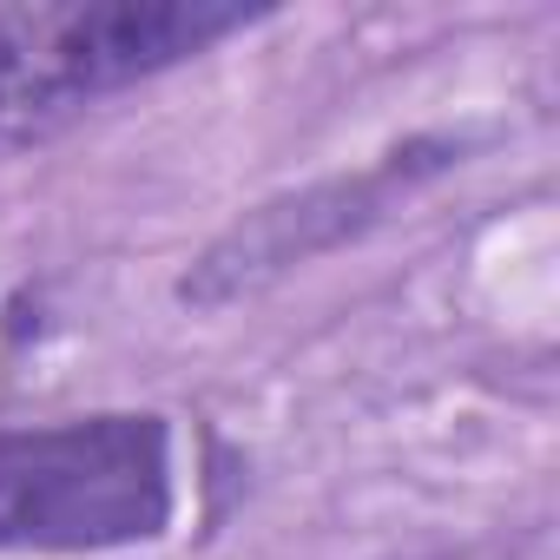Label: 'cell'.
<instances>
[{"instance_id":"obj_2","label":"cell","mask_w":560,"mask_h":560,"mask_svg":"<svg viewBox=\"0 0 560 560\" xmlns=\"http://www.w3.org/2000/svg\"><path fill=\"white\" fill-rule=\"evenodd\" d=\"M172 521V429L159 416H80L0 435V547L86 553L152 540Z\"/></svg>"},{"instance_id":"obj_3","label":"cell","mask_w":560,"mask_h":560,"mask_svg":"<svg viewBox=\"0 0 560 560\" xmlns=\"http://www.w3.org/2000/svg\"><path fill=\"white\" fill-rule=\"evenodd\" d=\"M396 172V165H389ZM383 178H350V185H317V191H298V198H277L264 211H250L244 224H231L185 277V298L191 304H224L237 298L244 284H257V277L284 270V264H304L311 250L337 244L343 231H357L376 205H383Z\"/></svg>"},{"instance_id":"obj_1","label":"cell","mask_w":560,"mask_h":560,"mask_svg":"<svg viewBox=\"0 0 560 560\" xmlns=\"http://www.w3.org/2000/svg\"><path fill=\"white\" fill-rule=\"evenodd\" d=\"M237 0H47L0 8V159L67 132L93 100L250 27Z\"/></svg>"}]
</instances>
